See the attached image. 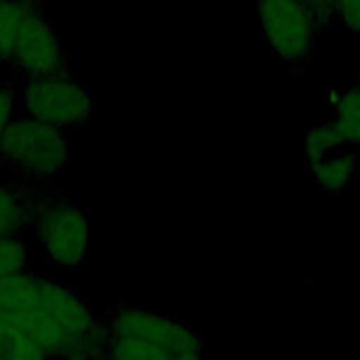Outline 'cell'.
I'll return each instance as SVG.
<instances>
[{"label": "cell", "instance_id": "2e32d148", "mask_svg": "<svg viewBox=\"0 0 360 360\" xmlns=\"http://www.w3.org/2000/svg\"><path fill=\"white\" fill-rule=\"evenodd\" d=\"M336 15L342 24L356 35H360V0H335Z\"/></svg>", "mask_w": 360, "mask_h": 360}, {"label": "cell", "instance_id": "8992f818", "mask_svg": "<svg viewBox=\"0 0 360 360\" xmlns=\"http://www.w3.org/2000/svg\"><path fill=\"white\" fill-rule=\"evenodd\" d=\"M263 38L271 51L290 65L302 63L322 32L315 15L301 0H255Z\"/></svg>", "mask_w": 360, "mask_h": 360}, {"label": "cell", "instance_id": "3957f363", "mask_svg": "<svg viewBox=\"0 0 360 360\" xmlns=\"http://www.w3.org/2000/svg\"><path fill=\"white\" fill-rule=\"evenodd\" d=\"M70 148L65 131L18 112L0 139V160L25 180H46L63 169Z\"/></svg>", "mask_w": 360, "mask_h": 360}, {"label": "cell", "instance_id": "e0dca14e", "mask_svg": "<svg viewBox=\"0 0 360 360\" xmlns=\"http://www.w3.org/2000/svg\"><path fill=\"white\" fill-rule=\"evenodd\" d=\"M316 18L319 28L323 31L336 15L335 0H304Z\"/></svg>", "mask_w": 360, "mask_h": 360}, {"label": "cell", "instance_id": "6da1fadb", "mask_svg": "<svg viewBox=\"0 0 360 360\" xmlns=\"http://www.w3.org/2000/svg\"><path fill=\"white\" fill-rule=\"evenodd\" d=\"M0 318L27 335L45 357L105 356V325L87 304L62 284L27 270L0 278Z\"/></svg>", "mask_w": 360, "mask_h": 360}, {"label": "cell", "instance_id": "8fae6325", "mask_svg": "<svg viewBox=\"0 0 360 360\" xmlns=\"http://www.w3.org/2000/svg\"><path fill=\"white\" fill-rule=\"evenodd\" d=\"M30 8L18 0H0V69L11 62L22 18Z\"/></svg>", "mask_w": 360, "mask_h": 360}, {"label": "cell", "instance_id": "52a82bcc", "mask_svg": "<svg viewBox=\"0 0 360 360\" xmlns=\"http://www.w3.org/2000/svg\"><path fill=\"white\" fill-rule=\"evenodd\" d=\"M8 66L15 79L72 75L62 41L46 20L44 8H30L25 13Z\"/></svg>", "mask_w": 360, "mask_h": 360}, {"label": "cell", "instance_id": "d6986e66", "mask_svg": "<svg viewBox=\"0 0 360 360\" xmlns=\"http://www.w3.org/2000/svg\"><path fill=\"white\" fill-rule=\"evenodd\" d=\"M301 1H304V0H301ZM304 3H305V1H304Z\"/></svg>", "mask_w": 360, "mask_h": 360}, {"label": "cell", "instance_id": "5bb4252c", "mask_svg": "<svg viewBox=\"0 0 360 360\" xmlns=\"http://www.w3.org/2000/svg\"><path fill=\"white\" fill-rule=\"evenodd\" d=\"M17 114V80L10 77L7 82L0 84V139Z\"/></svg>", "mask_w": 360, "mask_h": 360}, {"label": "cell", "instance_id": "7a4b0ae2", "mask_svg": "<svg viewBox=\"0 0 360 360\" xmlns=\"http://www.w3.org/2000/svg\"><path fill=\"white\" fill-rule=\"evenodd\" d=\"M105 356L127 360L202 357L200 338L174 319L142 308L121 307L105 323Z\"/></svg>", "mask_w": 360, "mask_h": 360}, {"label": "cell", "instance_id": "9a60e30c", "mask_svg": "<svg viewBox=\"0 0 360 360\" xmlns=\"http://www.w3.org/2000/svg\"><path fill=\"white\" fill-rule=\"evenodd\" d=\"M22 333L0 318V360H13L18 352Z\"/></svg>", "mask_w": 360, "mask_h": 360}, {"label": "cell", "instance_id": "30bf717a", "mask_svg": "<svg viewBox=\"0 0 360 360\" xmlns=\"http://www.w3.org/2000/svg\"><path fill=\"white\" fill-rule=\"evenodd\" d=\"M332 122L345 145H360V84L338 94Z\"/></svg>", "mask_w": 360, "mask_h": 360}, {"label": "cell", "instance_id": "7c38bea8", "mask_svg": "<svg viewBox=\"0 0 360 360\" xmlns=\"http://www.w3.org/2000/svg\"><path fill=\"white\" fill-rule=\"evenodd\" d=\"M345 145L333 122L312 127L304 138V155L307 165L311 166L326 156L338 152Z\"/></svg>", "mask_w": 360, "mask_h": 360}, {"label": "cell", "instance_id": "277c9868", "mask_svg": "<svg viewBox=\"0 0 360 360\" xmlns=\"http://www.w3.org/2000/svg\"><path fill=\"white\" fill-rule=\"evenodd\" d=\"M15 80L21 114L66 131L82 127L94 112L90 93L72 75Z\"/></svg>", "mask_w": 360, "mask_h": 360}, {"label": "cell", "instance_id": "9c48e42d", "mask_svg": "<svg viewBox=\"0 0 360 360\" xmlns=\"http://www.w3.org/2000/svg\"><path fill=\"white\" fill-rule=\"evenodd\" d=\"M359 159L350 152H335L325 159L308 166L315 183L328 193L343 191L357 170Z\"/></svg>", "mask_w": 360, "mask_h": 360}, {"label": "cell", "instance_id": "5b68a950", "mask_svg": "<svg viewBox=\"0 0 360 360\" xmlns=\"http://www.w3.org/2000/svg\"><path fill=\"white\" fill-rule=\"evenodd\" d=\"M32 225L46 257L62 269L79 267L90 248V225L86 212L65 200H37Z\"/></svg>", "mask_w": 360, "mask_h": 360}, {"label": "cell", "instance_id": "ac0fdd59", "mask_svg": "<svg viewBox=\"0 0 360 360\" xmlns=\"http://www.w3.org/2000/svg\"><path fill=\"white\" fill-rule=\"evenodd\" d=\"M32 8H45V0H18Z\"/></svg>", "mask_w": 360, "mask_h": 360}, {"label": "cell", "instance_id": "ba28073f", "mask_svg": "<svg viewBox=\"0 0 360 360\" xmlns=\"http://www.w3.org/2000/svg\"><path fill=\"white\" fill-rule=\"evenodd\" d=\"M35 200L25 190L0 184V238L21 235L32 224Z\"/></svg>", "mask_w": 360, "mask_h": 360}, {"label": "cell", "instance_id": "4fadbf2b", "mask_svg": "<svg viewBox=\"0 0 360 360\" xmlns=\"http://www.w3.org/2000/svg\"><path fill=\"white\" fill-rule=\"evenodd\" d=\"M27 246L21 235L0 238V278L27 269Z\"/></svg>", "mask_w": 360, "mask_h": 360}]
</instances>
